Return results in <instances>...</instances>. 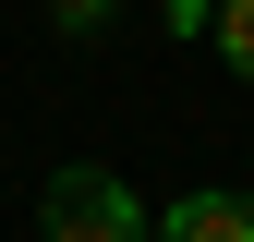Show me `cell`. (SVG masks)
<instances>
[{"instance_id": "obj_2", "label": "cell", "mask_w": 254, "mask_h": 242, "mask_svg": "<svg viewBox=\"0 0 254 242\" xmlns=\"http://www.w3.org/2000/svg\"><path fill=\"white\" fill-rule=\"evenodd\" d=\"M157 242H254V194L194 182V194H170V206H157Z\"/></svg>"}, {"instance_id": "obj_4", "label": "cell", "mask_w": 254, "mask_h": 242, "mask_svg": "<svg viewBox=\"0 0 254 242\" xmlns=\"http://www.w3.org/2000/svg\"><path fill=\"white\" fill-rule=\"evenodd\" d=\"M109 12H121V0H49V24H61V37H97Z\"/></svg>"}, {"instance_id": "obj_5", "label": "cell", "mask_w": 254, "mask_h": 242, "mask_svg": "<svg viewBox=\"0 0 254 242\" xmlns=\"http://www.w3.org/2000/svg\"><path fill=\"white\" fill-rule=\"evenodd\" d=\"M157 24H170V37H206V24H218V0H157Z\"/></svg>"}, {"instance_id": "obj_3", "label": "cell", "mask_w": 254, "mask_h": 242, "mask_svg": "<svg viewBox=\"0 0 254 242\" xmlns=\"http://www.w3.org/2000/svg\"><path fill=\"white\" fill-rule=\"evenodd\" d=\"M206 37H218V60H230V73H254V0H218Z\"/></svg>"}, {"instance_id": "obj_1", "label": "cell", "mask_w": 254, "mask_h": 242, "mask_svg": "<svg viewBox=\"0 0 254 242\" xmlns=\"http://www.w3.org/2000/svg\"><path fill=\"white\" fill-rule=\"evenodd\" d=\"M37 242H157L145 218V194L133 182H109V170H49V194H37Z\"/></svg>"}]
</instances>
